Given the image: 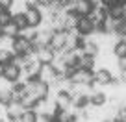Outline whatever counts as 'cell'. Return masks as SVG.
<instances>
[{
    "label": "cell",
    "mask_w": 126,
    "mask_h": 122,
    "mask_svg": "<svg viewBox=\"0 0 126 122\" xmlns=\"http://www.w3.org/2000/svg\"><path fill=\"white\" fill-rule=\"evenodd\" d=\"M13 57H15V54H13L11 50H0V63H2V65L11 63Z\"/></svg>",
    "instance_id": "23"
},
{
    "label": "cell",
    "mask_w": 126,
    "mask_h": 122,
    "mask_svg": "<svg viewBox=\"0 0 126 122\" xmlns=\"http://www.w3.org/2000/svg\"><path fill=\"white\" fill-rule=\"evenodd\" d=\"M93 80H94L96 85L106 87V85H111V83H113V74H111L108 68H94L93 70Z\"/></svg>",
    "instance_id": "3"
},
{
    "label": "cell",
    "mask_w": 126,
    "mask_h": 122,
    "mask_svg": "<svg viewBox=\"0 0 126 122\" xmlns=\"http://www.w3.org/2000/svg\"><path fill=\"white\" fill-rule=\"evenodd\" d=\"M39 120V115L35 113L33 109H26L22 115V122H37Z\"/></svg>",
    "instance_id": "24"
},
{
    "label": "cell",
    "mask_w": 126,
    "mask_h": 122,
    "mask_svg": "<svg viewBox=\"0 0 126 122\" xmlns=\"http://www.w3.org/2000/svg\"><path fill=\"white\" fill-rule=\"evenodd\" d=\"M93 9H94V6L91 4L89 0H76V9H74V13H76L78 17H89Z\"/></svg>",
    "instance_id": "11"
},
{
    "label": "cell",
    "mask_w": 126,
    "mask_h": 122,
    "mask_svg": "<svg viewBox=\"0 0 126 122\" xmlns=\"http://www.w3.org/2000/svg\"><path fill=\"white\" fill-rule=\"evenodd\" d=\"M35 54H37V59H39L43 65H52V63H54V59H56V52L52 50L50 46H43V48H39Z\"/></svg>",
    "instance_id": "8"
},
{
    "label": "cell",
    "mask_w": 126,
    "mask_h": 122,
    "mask_svg": "<svg viewBox=\"0 0 126 122\" xmlns=\"http://www.w3.org/2000/svg\"><path fill=\"white\" fill-rule=\"evenodd\" d=\"M19 28H17L15 22H9L8 26H2L0 28V35H4V37H9V39H17L19 37Z\"/></svg>",
    "instance_id": "16"
},
{
    "label": "cell",
    "mask_w": 126,
    "mask_h": 122,
    "mask_svg": "<svg viewBox=\"0 0 126 122\" xmlns=\"http://www.w3.org/2000/svg\"><path fill=\"white\" fill-rule=\"evenodd\" d=\"M94 65H96V57H93V55H80L78 57V63H76V68H82V70H91L93 72L94 68Z\"/></svg>",
    "instance_id": "9"
},
{
    "label": "cell",
    "mask_w": 126,
    "mask_h": 122,
    "mask_svg": "<svg viewBox=\"0 0 126 122\" xmlns=\"http://www.w3.org/2000/svg\"><path fill=\"white\" fill-rule=\"evenodd\" d=\"M13 22L17 24V28H19L20 32H22V30H26V28H30V24H28V19H26V15H24V13H20V15L13 17Z\"/></svg>",
    "instance_id": "18"
},
{
    "label": "cell",
    "mask_w": 126,
    "mask_h": 122,
    "mask_svg": "<svg viewBox=\"0 0 126 122\" xmlns=\"http://www.w3.org/2000/svg\"><path fill=\"white\" fill-rule=\"evenodd\" d=\"M4 67H6V65L0 63V78H4Z\"/></svg>",
    "instance_id": "32"
},
{
    "label": "cell",
    "mask_w": 126,
    "mask_h": 122,
    "mask_svg": "<svg viewBox=\"0 0 126 122\" xmlns=\"http://www.w3.org/2000/svg\"><path fill=\"white\" fill-rule=\"evenodd\" d=\"M117 2H119V4H122V6L126 4V0H117Z\"/></svg>",
    "instance_id": "34"
},
{
    "label": "cell",
    "mask_w": 126,
    "mask_h": 122,
    "mask_svg": "<svg viewBox=\"0 0 126 122\" xmlns=\"http://www.w3.org/2000/svg\"><path fill=\"white\" fill-rule=\"evenodd\" d=\"M26 111V107L22 106V102H11L8 107H6V113H8L9 118H20Z\"/></svg>",
    "instance_id": "12"
},
{
    "label": "cell",
    "mask_w": 126,
    "mask_h": 122,
    "mask_svg": "<svg viewBox=\"0 0 126 122\" xmlns=\"http://www.w3.org/2000/svg\"><path fill=\"white\" fill-rule=\"evenodd\" d=\"M13 102V93L11 91H0V104L8 107Z\"/></svg>",
    "instance_id": "22"
},
{
    "label": "cell",
    "mask_w": 126,
    "mask_h": 122,
    "mask_svg": "<svg viewBox=\"0 0 126 122\" xmlns=\"http://www.w3.org/2000/svg\"><path fill=\"white\" fill-rule=\"evenodd\" d=\"M122 9H124V19H126V4H124V6H122Z\"/></svg>",
    "instance_id": "35"
},
{
    "label": "cell",
    "mask_w": 126,
    "mask_h": 122,
    "mask_svg": "<svg viewBox=\"0 0 126 122\" xmlns=\"http://www.w3.org/2000/svg\"><path fill=\"white\" fill-rule=\"evenodd\" d=\"M39 80L43 83H47L48 87H52L58 81V72L54 70L52 65H43V68H41V72H39Z\"/></svg>",
    "instance_id": "6"
},
{
    "label": "cell",
    "mask_w": 126,
    "mask_h": 122,
    "mask_svg": "<svg viewBox=\"0 0 126 122\" xmlns=\"http://www.w3.org/2000/svg\"><path fill=\"white\" fill-rule=\"evenodd\" d=\"M19 76H20V68L19 67H15L13 63H8L4 67V78L8 80V81H17L19 80Z\"/></svg>",
    "instance_id": "14"
},
{
    "label": "cell",
    "mask_w": 126,
    "mask_h": 122,
    "mask_svg": "<svg viewBox=\"0 0 126 122\" xmlns=\"http://www.w3.org/2000/svg\"><path fill=\"white\" fill-rule=\"evenodd\" d=\"M106 11H108V17H111V19H124V9H122V4L110 6Z\"/></svg>",
    "instance_id": "17"
},
{
    "label": "cell",
    "mask_w": 126,
    "mask_h": 122,
    "mask_svg": "<svg viewBox=\"0 0 126 122\" xmlns=\"http://www.w3.org/2000/svg\"><path fill=\"white\" fill-rule=\"evenodd\" d=\"M4 11H6V9H4V8H2V6H0V15H2V13H4Z\"/></svg>",
    "instance_id": "36"
},
{
    "label": "cell",
    "mask_w": 126,
    "mask_h": 122,
    "mask_svg": "<svg viewBox=\"0 0 126 122\" xmlns=\"http://www.w3.org/2000/svg\"><path fill=\"white\" fill-rule=\"evenodd\" d=\"M9 22H13V15L9 13V9H6V11L0 15V28H2V26H8Z\"/></svg>",
    "instance_id": "25"
},
{
    "label": "cell",
    "mask_w": 126,
    "mask_h": 122,
    "mask_svg": "<svg viewBox=\"0 0 126 122\" xmlns=\"http://www.w3.org/2000/svg\"><path fill=\"white\" fill-rule=\"evenodd\" d=\"M115 33L119 37L126 35V19H115Z\"/></svg>",
    "instance_id": "19"
},
{
    "label": "cell",
    "mask_w": 126,
    "mask_h": 122,
    "mask_svg": "<svg viewBox=\"0 0 126 122\" xmlns=\"http://www.w3.org/2000/svg\"><path fill=\"white\" fill-rule=\"evenodd\" d=\"M56 106H58V109H71L72 107V100H71V95L69 93H59L58 96H56Z\"/></svg>",
    "instance_id": "15"
},
{
    "label": "cell",
    "mask_w": 126,
    "mask_h": 122,
    "mask_svg": "<svg viewBox=\"0 0 126 122\" xmlns=\"http://www.w3.org/2000/svg\"><path fill=\"white\" fill-rule=\"evenodd\" d=\"M102 2H108V0H102Z\"/></svg>",
    "instance_id": "37"
},
{
    "label": "cell",
    "mask_w": 126,
    "mask_h": 122,
    "mask_svg": "<svg viewBox=\"0 0 126 122\" xmlns=\"http://www.w3.org/2000/svg\"><path fill=\"white\" fill-rule=\"evenodd\" d=\"M11 122H22V117L20 118H11Z\"/></svg>",
    "instance_id": "33"
},
{
    "label": "cell",
    "mask_w": 126,
    "mask_h": 122,
    "mask_svg": "<svg viewBox=\"0 0 126 122\" xmlns=\"http://www.w3.org/2000/svg\"><path fill=\"white\" fill-rule=\"evenodd\" d=\"M37 102H39V100H37L33 95H30V93H28V95L24 96V100H22V106L26 107V109H33V107L37 106Z\"/></svg>",
    "instance_id": "21"
},
{
    "label": "cell",
    "mask_w": 126,
    "mask_h": 122,
    "mask_svg": "<svg viewBox=\"0 0 126 122\" xmlns=\"http://www.w3.org/2000/svg\"><path fill=\"white\" fill-rule=\"evenodd\" d=\"M39 0H26V8L28 9H35V8H39Z\"/></svg>",
    "instance_id": "26"
},
{
    "label": "cell",
    "mask_w": 126,
    "mask_h": 122,
    "mask_svg": "<svg viewBox=\"0 0 126 122\" xmlns=\"http://www.w3.org/2000/svg\"><path fill=\"white\" fill-rule=\"evenodd\" d=\"M117 67H119V70H121V72H124V70H126V57H119Z\"/></svg>",
    "instance_id": "28"
},
{
    "label": "cell",
    "mask_w": 126,
    "mask_h": 122,
    "mask_svg": "<svg viewBox=\"0 0 126 122\" xmlns=\"http://www.w3.org/2000/svg\"><path fill=\"white\" fill-rule=\"evenodd\" d=\"M52 2H56V4H59V6H63V8H65V4H67L69 0H52Z\"/></svg>",
    "instance_id": "30"
},
{
    "label": "cell",
    "mask_w": 126,
    "mask_h": 122,
    "mask_svg": "<svg viewBox=\"0 0 126 122\" xmlns=\"http://www.w3.org/2000/svg\"><path fill=\"white\" fill-rule=\"evenodd\" d=\"M50 2H52V0H39V4H41V6H48Z\"/></svg>",
    "instance_id": "31"
},
{
    "label": "cell",
    "mask_w": 126,
    "mask_h": 122,
    "mask_svg": "<svg viewBox=\"0 0 126 122\" xmlns=\"http://www.w3.org/2000/svg\"><path fill=\"white\" fill-rule=\"evenodd\" d=\"M71 81L74 83V85H93V83H94L93 72H91V70H82V68H78V70L71 76Z\"/></svg>",
    "instance_id": "5"
},
{
    "label": "cell",
    "mask_w": 126,
    "mask_h": 122,
    "mask_svg": "<svg viewBox=\"0 0 126 122\" xmlns=\"http://www.w3.org/2000/svg\"><path fill=\"white\" fill-rule=\"evenodd\" d=\"M76 30H78L83 37L93 35V33H94V24H93V20H91L89 17H80L78 24H76Z\"/></svg>",
    "instance_id": "7"
},
{
    "label": "cell",
    "mask_w": 126,
    "mask_h": 122,
    "mask_svg": "<svg viewBox=\"0 0 126 122\" xmlns=\"http://www.w3.org/2000/svg\"><path fill=\"white\" fill-rule=\"evenodd\" d=\"M0 6H2L4 9H9L13 6V0H0Z\"/></svg>",
    "instance_id": "29"
},
{
    "label": "cell",
    "mask_w": 126,
    "mask_h": 122,
    "mask_svg": "<svg viewBox=\"0 0 126 122\" xmlns=\"http://www.w3.org/2000/svg\"><path fill=\"white\" fill-rule=\"evenodd\" d=\"M26 89H28V93L33 95L37 100H47L48 98V93H50V87H48L47 83H43L39 78H33L26 85Z\"/></svg>",
    "instance_id": "1"
},
{
    "label": "cell",
    "mask_w": 126,
    "mask_h": 122,
    "mask_svg": "<svg viewBox=\"0 0 126 122\" xmlns=\"http://www.w3.org/2000/svg\"><path fill=\"white\" fill-rule=\"evenodd\" d=\"M89 102L93 104V106H96V107H104L110 100H108V96H106L104 91H93L89 95Z\"/></svg>",
    "instance_id": "13"
},
{
    "label": "cell",
    "mask_w": 126,
    "mask_h": 122,
    "mask_svg": "<svg viewBox=\"0 0 126 122\" xmlns=\"http://www.w3.org/2000/svg\"><path fill=\"white\" fill-rule=\"evenodd\" d=\"M33 43L24 37H17L13 39V54L15 55H28V54H33Z\"/></svg>",
    "instance_id": "2"
},
{
    "label": "cell",
    "mask_w": 126,
    "mask_h": 122,
    "mask_svg": "<svg viewBox=\"0 0 126 122\" xmlns=\"http://www.w3.org/2000/svg\"><path fill=\"white\" fill-rule=\"evenodd\" d=\"M117 118H119V120H121V122H126V107H119Z\"/></svg>",
    "instance_id": "27"
},
{
    "label": "cell",
    "mask_w": 126,
    "mask_h": 122,
    "mask_svg": "<svg viewBox=\"0 0 126 122\" xmlns=\"http://www.w3.org/2000/svg\"><path fill=\"white\" fill-rule=\"evenodd\" d=\"M67 37H69V32H65V30H58V32L52 33V39H50V44H48V46H50L54 52L61 50V48L67 46Z\"/></svg>",
    "instance_id": "4"
},
{
    "label": "cell",
    "mask_w": 126,
    "mask_h": 122,
    "mask_svg": "<svg viewBox=\"0 0 126 122\" xmlns=\"http://www.w3.org/2000/svg\"><path fill=\"white\" fill-rule=\"evenodd\" d=\"M113 54L117 57H126V41H119L113 46Z\"/></svg>",
    "instance_id": "20"
},
{
    "label": "cell",
    "mask_w": 126,
    "mask_h": 122,
    "mask_svg": "<svg viewBox=\"0 0 126 122\" xmlns=\"http://www.w3.org/2000/svg\"><path fill=\"white\" fill-rule=\"evenodd\" d=\"M26 19H28V24H30V28H39L41 24H43V15H41L39 9H28L26 13Z\"/></svg>",
    "instance_id": "10"
}]
</instances>
